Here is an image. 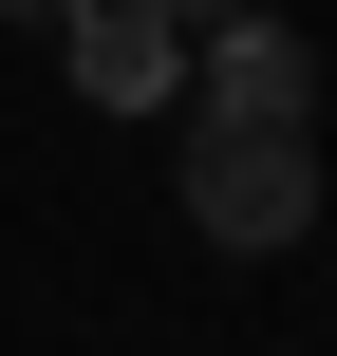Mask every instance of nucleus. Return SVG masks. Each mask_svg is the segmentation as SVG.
<instances>
[{"label":"nucleus","instance_id":"f257e3e1","mask_svg":"<svg viewBox=\"0 0 337 356\" xmlns=\"http://www.w3.org/2000/svg\"><path fill=\"white\" fill-rule=\"evenodd\" d=\"M188 225L244 244V263H281L319 225V131L300 113H188Z\"/></svg>","mask_w":337,"mask_h":356},{"label":"nucleus","instance_id":"f03ea898","mask_svg":"<svg viewBox=\"0 0 337 356\" xmlns=\"http://www.w3.org/2000/svg\"><path fill=\"white\" fill-rule=\"evenodd\" d=\"M56 56H75L94 113H169L188 94V19L169 0H56Z\"/></svg>","mask_w":337,"mask_h":356},{"label":"nucleus","instance_id":"7ed1b4c3","mask_svg":"<svg viewBox=\"0 0 337 356\" xmlns=\"http://www.w3.org/2000/svg\"><path fill=\"white\" fill-rule=\"evenodd\" d=\"M206 38V113H319V56L263 19V0H225V19H188Z\"/></svg>","mask_w":337,"mask_h":356},{"label":"nucleus","instance_id":"20e7f679","mask_svg":"<svg viewBox=\"0 0 337 356\" xmlns=\"http://www.w3.org/2000/svg\"><path fill=\"white\" fill-rule=\"evenodd\" d=\"M0 19H56V0H0Z\"/></svg>","mask_w":337,"mask_h":356},{"label":"nucleus","instance_id":"39448f33","mask_svg":"<svg viewBox=\"0 0 337 356\" xmlns=\"http://www.w3.org/2000/svg\"><path fill=\"white\" fill-rule=\"evenodd\" d=\"M169 19H225V0H169Z\"/></svg>","mask_w":337,"mask_h":356}]
</instances>
